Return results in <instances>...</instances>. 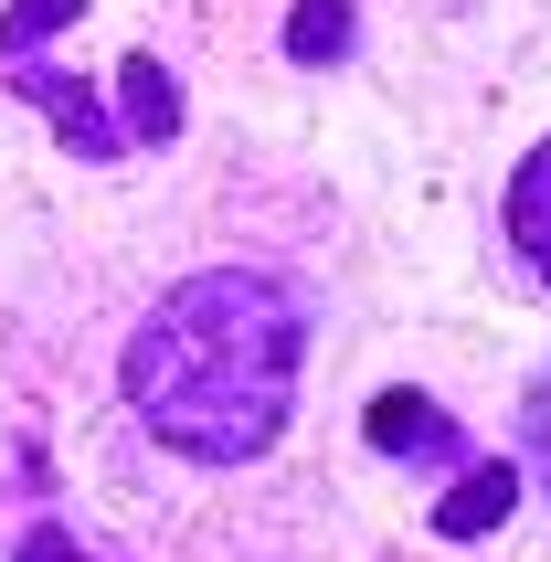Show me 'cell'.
Returning a JSON list of instances; mask_svg holds the SVG:
<instances>
[{
  "instance_id": "1",
  "label": "cell",
  "mask_w": 551,
  "mask_h": 562,
  "mask_svg": "<svg viewBox=\"0 0 551 562\" xmlns=\"http://www.w3.org/2000/svg\"><path fill=\"white\" fill-rule=\"evenodd\" d=\"M307 308L266 266H202L127 329L117 393L170 457L191 468H255L297 414Z\"/></svg>"
},
{
  "instance_id": "2",
  "label": "cell",
  "mask_w": 551,
  "mask_h": 562,
  "mask_svg": "<svg viewBox=\"0 0 551 562\" xmlns=\"http://www.w3.org/2000/svg\"><path fill=\"white\" fill-rule=\"evenodd\" d=\"M11 95H32L43 117H54V138H64V159H127V127L106 117V95L86 86V75H64V64H43V54H22L11 64Z\"/></svg>"
},
{
  "instance_id": "3",
  "label": "cell",
  "mask_w": 551,
  "mask_h": 562,
  "mask_svg": "<svg viewBox=\"0 0 551 562\" xmlns=\"http://www.w3.org/2000/svg\"><path fill=\"white\" fill-rule=\"evenodd\" d=\"M361 436L382 446V457H403V468H457V457H466L457 414L435 404V393H414V382H393V393H371Z\"/></svg>"
},
{
  "instance_id": "4",
  "label": "cell",
  "mask_w": 551,
  "mask_h": 562,
  "mask_svg": "<svg viewBox=\"0 0 551 562\" xmlns=\"http://www.w3.org/2000/svg\"><path fill=\"white\" fill-rule=\"evenodd\" d=\"M509 509H520V468L509 457H466V477L435 499V541H488Z\"/></svg>"
},
{
  "instance_id": "5",
  "label": "cell",
  "mask_w": 551,
  "mask_h": 562,
  "mask_svg": "<svg viewBox=\"0 0 551 562\" xmlns=\"http://www.w3.org/2000/svg\"><path fill=\"white\" fill-rule=\"evenodd\" d=\"M509 255L530 266V286H551V138H530V159L509 170Z\"/></svg>"
},
{
  "instance_id": "6",
  "label": "cell",
  "mask_w": 551,
  "mask_h": 562,
  "mask_svg": "<svg viewBox=\"0 0 551 562\" xmlns=\"http://www.w3.org/2000/svg\"><path fill=\"white\" fill-rule=\"evenodd\" d=\"M117 95H127V149H170V138H181V86H170L159 54H127Z\"/></svg>"
},
{
  "instance_id": "7",
  "label": "cell",
  "mask_w": 551,
  "mask_h": 562,
  "mask_svg": "<svg viewBox=\"0 0 551 562\" xmlns=\"http://www.w3.org/2000/svg\"><path fill=\"white\" fill-rule=\"evenodd\" d=\"M350 43H361V0H297L286 11V64H307V75H329Z\"/></svg>"
},
{
  "instance_id": "8",
  "label": "cell",
  "mask_w": 551,
  "mask_h": 562,
  "mask_svg": "<svg viewBox=\"0 0 551 562\" xmlns=\"http://www.w3.org/2000/svg\"><path fill=\"white\" fill-rule=\"evenodd\" d=\"M75 11H86V0H11V11H0V64L43 54V43H54V32L75 22Z\"/></svg>"
},
{
  "instance_id": "9",
  "label": "cell",
  "mask_w": 551,
  "mask_h": 562,
  "mask_svg": "<svg viewBox=\"0 0 551 562\" xmlns=\"http://www.w3.org/2000/svg\"><path fill=\"white\" fill-rule=\"evenodd\" d=\"M520 436H530V477H541V499H551V372H530V393H520Z\"/></svg>"
},
{
  "instance_id": "10",
  "label": "cell",
  "mask_w": 551,
  "mask_h": 562,
  "mask_svg": "<svg viewBox=\"0 0 551 562\" xmlns=\"http://www.w3.org/2000/svg\"><path fill=\"white\" fill-rule=\"evenodd\" d=\"M11 562H86V552H75V531H64V520H32Z\"/></svg>"
}]
</instances>
